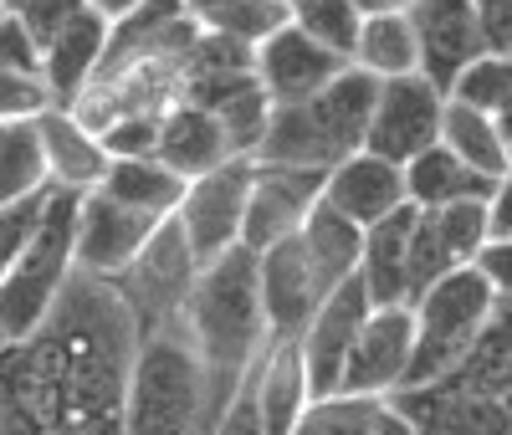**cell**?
<instances>
[{
    "label": "cell",
    "mask_w": 512,
    "mask_h": 435,
    "mask_svg": "<svg viewBox=\"0 0 512 435\" xmlns=\"http://www.w3.org/2000/svg\"><path fill=\"white\" fill-rule=\"evenodd\" d=\"M134 348L108 282L72 272L47 318L0 343V435H123Z\"/></svg>",
    "instance_id": "cell-1"
},
{
    "label": "cell",
    "mask_w": 512,
    "mask_h": 435,
    "mask_svg": "<svg viewBox=\"0 0 512 435\" xmlns=\"http://www.w3.org/2000/svg\"><path fill=\"white\" fill-rule=\"evenodd\" d=\"M185 333L195 343V359L205 374V420L200 435L216 425L236 384L267 348L262 297H256V256L246 246H231L226 256L205 261L195 272V287L185 297Z\"/></svg>",
    "instance_id": "cell-2"
},
{
    "label": "cell",
    "mask_w": 512,
    "mask_h": 435,
    "mask_svg": "<svg viewBox=\"0 0 512 435\" xmlns=\"http://www.w3.org/2000/svg\"><path fill=\"white\" fill-rule=\"evenodd\" d=\"M379 82L359 67H344L323 93L297 108H272L267 134L256 144V164H292V169H333L364 149V128Z\"/></svg>",
    "instance_id": "cell-3"
},
{
    "label": "cell",
    "mask_w": 512,
    "mask_h": 435,
    "mask_svg": "<svg viewBox=\"0 0 512 435\" xmlns=\"http://www.w3.org/2000/svg\"><path fill=\"white\" fill-rule=\"evenodd\" d=\"M205 420V374L185 318L139 338L128 364L123 435H200Z\"/></svg>",
    "instance_id": "cell-4"
},
{
    "label": "cell",
    "mask_w": 512,
    "mask_h": 435,
    "mask_svg": "<svg viewBox=\"0 0 512 435\" xmlns=\"http://www.w3.org/2000/svg\"><path fill=\"white\" fill-rule=\"evenodd\" d=\"M72 226H77V195L47 185L31 241L11 261V272L0 277V343L26 338L52 313L57 292L72 277Z\"/></svg>",
    "instance_id": "cell-5"
},
{
    "label": "cell",
    "mask_w": 512,
    "mask_h": 435,
    "mask_svg": "<svg viewBox=\"0 0 512 435\" xmlns=\"http://www.w3.org/2000/svg\"><path fill=\"white\" fill-rule=\"evenodd\" d=\"M502 308V297L472 272V267H456L446 272L436 287H425L415 302H410V364H405V379L400 389H415V384H431L441 379L461 354L466 343L482 333V323Z\"/></svg>",
    "instance_id": "cell-6"
},
{
    "label": "cell",
    "mask_w": 512,
    "mask_h": 435,
    "mask_svg": "<svg viewBox=\"0 0 512 435\" xmlns=\"http://www.w3.org/2000/svg\"><path fill=\"white\" fill-rule=\"evenodd\" d=\"M195 272H200V261L190 256L175 215H169V221H159V231L144 241V251L128 261L123 272L108 277V292L123 302V313L134 318V333L149 338V333L185 318V297L195 287Z\"/></svg>",
    "instance_id": "cell-7"
},
{
    "label": "cell",
    "mask_w": 512,
    "mask_h": 435,
    "mask_svg": "<svg viewBox=\"0 0 512 435\" xmlns=\"http://www.w3.org/2000/svg\"><path fill=\"white\" fill-rule=\"evenodd\" d=\"M441 108H446V98L420 72L379 82L369 128H364V154L405 169L415 154H425L441 139Z\"/></svg>",
    "instance_id": "cell-8"
},
{
    "label": "cell",
    "mask_w": 512,
    "mask_h": 435,
    "mask_svg": "<svg viewBox=\"0 0 512 435\" xmlns=\"http://www.w3.org/2000/svg\"><path fill=\"white\" fill-rule=\"evenodd\" d=\"M246 190H251V159H231L221 169L200 174L185 185L180 205H175V226L190 246V256L216 261L231 246H241V215H246Z\"/></svg>",
    "instance_id": "cell-9"
},
{
    "label": "cell",
    "mask_w": 512,
    "mask_h": 435,
    "mask_svg": "<svg viewBox=\"0 0 512 435\" xmlns=\"http://www.w3.org/2000/svg\"><path fill=\"white\" fill-rule=\"evenodd\" d=\"M323 200V169H292V164H256L251 159V190L241 215V246L262 256L267 246L297 236L308 210Z\"/></svg>",
    "instance_id": "cell-10"
},
{
    "label": "cell",
    "mask_w": 512,
    "mask_h": 435,
    "mask_svg": "<svg viewBox=\"0 0 512 435\" xmlns=\"http://www.w3.org/2000/svg\"><path fill=\"white\" fill-rule=\"evenodd\" d=\"M169 221V215H164ZM159 231L154 215H139L118 200H108L103 190L77 195V226H72V272L108 282L113 272H123L128 261L144 251V241Z\"/></svg>",
    "instance_id": "cell-11"
},
{
    "label": "cell",
    "mask_w": 512,
    "mask_h": 435,
    "mask_svg": "<svg viewBox=\"0 0 512 435\" xmlns=\"http://www.w3.org/2000/svg\"><path fill=\"white\" fill-rule=\"evenodd\" d=\"M349 62L323 52L318 41H308L303 31H297L292 21L277 26L267 41H256L251 47V72H256V87H262V98L272 108H297L308 103L313 93H323V87L344 72Z\"/></svg>",
    "instance_id": "cell-12"
},
{
    "label": "cell",
    "mask_w": 512,
    "mask_h": 435,
    "mask_svg": "<svg viewBox=\"0 0 512 435\" xmlns=\"http://www.w3.org/2000/svg\"><path fill=\"white\" fill-rule=\"evenodd\" d=\"M410 308H369V318L359 323L349 359L338 369V389L333 395H359V400H384L395 395L405 364H410Z\"/></svg>",
    "instance_id": "cell-13"
},
{
    "label": "cell",
    "mask_w": 512,
    "mask_h": 435,
    "mask_svg": "<svg viewBox=\"0 0 512 435\" xmlns=\"http://www.w3.org/2000/svg\"><path fill=\"white\" fill-rule=\"evenodd\" d=\"M256 297H262V323H267V343H287L308 328V318L318 313V302L328 297L318 272L308 267L297 236L267 246L256 256Z\"/></svg>",
    "instance_id": "cell-14"
},
{
    "label": "cell",
    "mask_w": 512,
    "mask_h": 435,
    "mask_svg": "<svg viewBox=\"0 0 512 435\" xmlns=\"http://www.w3.org/2000/svg\"><path fill=\"white\" fill-rule=\"evenodd\" d=\"M364 318H369V297L354 277L318 302L308 328L297 333V354H303V374H308V400H328L338 389V369H344L349 343H354Z\"/></svg>",
    "instance_id": "cell-15"
},
{
    "label": "cell",
    "mask_w": 512,
    "mask_h": 435,
    "mask_svg": "<svg viewBox=\"0 0 512 435\" xmlns=\"http://www.w3.org/2000/svg\"><path fill=\"white\" fill-rule=\"evenodd\" d=\"M410 435H507L512 420H507V400H477V395H461L446 379H431V384H415V389H395L384 395Z\"/></svg>",
    "instance_id": "cell-16"
},
{
    "label": "cell",
    "mask_w": 512,
    "mask_h": 435,
    "mask_svg": "<svg viewBox=\"0 0 512 435\" xmlns=\"http://www.w3.org/2000/svg\"><path fill=\"white\" fill-rule=\"evenodd\" d=\"M405 21H410V31H415L420 77L446 98L451 77L472 62V57H482L477 21H472V0H410Z\"/></svg>",
    "instance_id": "cell-17"
},
{
    "label": "cell",
    "mask_w": 512,
    "mask_h": 435,
    "mask_svg": "<svg viewBox=\"0 0 512 435\" xmlns=\"http://www.w3.org/2000/svg\"><path fill=\"white\" fill-rule=\"evenodd\" d=\"M318 205L344 215L349 226L369 231V226L384 221V215H395L405 205V180H400L395 164H384V159L359 149V154H349L344 164H333L323 174V200Z\"/></svg>",
    "instance_id": "cell-18"
},
{
    "label": "cell",
    "mask_w": 512,
    "mask_h": 435,
    "mask_svg": "<svg viewBox=\"0 0 512 435\" xmlns=\"http://www.w3.org/2000/svg\"><path fill=\"white\" fill-rule=\"evenodd\" d=\"M108 47V21L93 11V6H82L47 47H41V87H47V98L52 108H72L82 98V87H88L98 57Z\"/></svg>",
    "instance_id": "cell-19"
},
{
    "label": "cell",
    "mask_w": 512,
    "mask_h": 435,
    "mask_svg": "<svg viewBox=\"0 0 512 435\" xmlns=\"http://www.w3.org/2000/svg\"><path fill=\"white\" fill-rule=\"evenodd\" d=\"M36 139H41V164H47V185L52 190H72L88 195L103 185L108 174V154L98 144V134H88L72 113L47 108L36 118Z\"/></svg>",
    "instance_id": "cell-20"
},
{
    "label": "cell",
    "mask_w": 512,
    "mask_h": 435,
    "mask_svg": "<svg viewBox=\"0 0 512 435\" xmlns=\"http://www.w3.org/2000/svg\"><path fill=\"white\" fill-rule=\"evenodd\" d=\"M154 159L175 174V180H200V174L231 164V144L221 134V123L210 118L205 108H190V103H175L164 118H159V134H154Z\"/></svg>",
    "instance_id": "cell-21"
},
{
    "label": "cell",
    "mask_w": 512,
    "mask_h": 435,
    "mask_svg": "<svg viewBox=\"0 0 512 435\" xmlns=\"http://www.w3.org/2000/svg\"><path fill=\"white\" fill-rule=\"evenodd\" d=\"M251 400L256 415H262L267 435H292L297 415H303L308 400V374H303V354H297V338L287 343H267L251 364Z\"/></svg>",
    "instance_id": "cell-22"
},
{
    "label": "cell",
    "mask_w": 512,
    "mask_h": 435,
    "mask_svg": "<svg viewBox=\"0 0 512 435\" xmlns=\"http://www.w3.org/2000/svg\"><path fill=\"white\" fill-rule=\"evenodd\" d=\"M410 221H415V210L400 205L395 215H384L379 226L364 231L354 282L364 287L369 308H410L405 302V236H410Z\"/></svg>",
    "instance_id": "cell-23"
},
{
    "label": "cell",
    "mask_w": 512,
    "mask_h": 435,
    "mask_svg": "<svg viewBox=\"0 0 512 435\" xmlns=\"http://www.w3.org/2000/svg\"><path fill=\"white\" fill-rule=\"evenodd\" d=\"M400 180H405V205L410 210H446L456 200H487L502 180H482V174H472L456 154H446L441 144H431L425 154H415L405 169H400Z\"/></svg>",
    "instance_id": "cell-24"
},
{
    "label": "cell",
    "mask_w": 512,
    "mask_h": 435,
    "mask_svg": "<svg viewBox=\"0 0 512 435\" xmlns=\"http://www.w3.org/2000/svg\"><path fill=\"white\" fill-rule=\"evenodd\" d=\"M451 389L461 395H477V400H507V384H512V333H507V302L482 323V333L466 343V354L441 374Z\"/></svg>",
    "instance_id": "cell-25"
},
{
    "label": "cell",
    "mask_w": 512,
    "mask_h": 435,
    "mask_svg": "<svg viewBox=\"0 0 512 435\" xmlns=\"http://www.w3.org/2000/svg\"><path fill=\"white\" fill-rule=\"evenodd\" d=\"M297 246H303L308 267L318 272L323 292L344 287L354 272H359V246H364V231L349 226L344 215H333L328 205H313L308 221L297 226Z\"/></svg>",
    "instance_id": "cell-26"
},
{
    "label": "cell",
    "mask_w": 512,
    "mask_h": 435,
    "mask_svg": "<svg viewBox=\"0 0 512 435\" xmlns=\"http://www.w3.org/2000/svg\"><path fill=\"white\" fill-rule=\"evenodd\" d=\"M446 154H456L472 174L482 180H507V118H482V113H466L456 103L441 108V139Z\"/></svg>",
    "instance_id": "cell-27"
},
{
    "label": "cell",
    "mask_w": 512,
    "mask_h": 435,
    "mask_svg": "<svg viewBox=\"0 0 512 435\" xmlns=\"http://www.w3.org/2000/svg\"><path fill=\"white\" fill-rule=\"evenodd\" d=\"M349 67L369 72L374 82H390V77H410V72H420L415 31H410L405 11L364 16V21H359V36H354V52H349Z\"/></svg>",
    "instance_id": "cell-28"
},
{
    "label": "cell",
    "mask_w": 512,
    "mask_h": 435,
    "mask_svg": "<svg viewBox=\"0 0 512 435\" xmlns=\"http://www.w3.org/2000/svg\"><path fill=\"white\" fill-rule=\"evenodd\" d=\"M98 190L108 200L128 205V210L164 221V215H175V205L185 195V180H175L159 159H108V174H103Z\"/></svg>",
    "instance_id": "cell-29"
},
{
    "label": "cell",
    "mask_w": 512,
    "mask_h": 435,
    "mask_svg": "<svg viewBox=\"0 0 512 435\" xmlns=\"http://www.w3.org/2000/svg\"><path fill=\"white\" fill-rule=\"evenodd\" d=\"M180 11L205 36H226L241 47H256L277 26H287V0H180Z\"/></svg>",
    "instance_id": "cell-30"
},
{
    "label": "cell",
    "mask_w": 512,
    "mask_h": 435,
    "mask_svg": "<svg viewBox=\"0 0 512 435\" xmlns=\"http://www.w3.org/2000/svg\"><path fill=\"white\" fill-rule=\"evenodd\" d=\"M446 103L466 108V113H482V118H507L512 108V62L507 57H472L446 87Z\"/></svg>",
    "instance_id": "cell-31"
},
{
    "label": "cell",
    "mask_w": 512,
    "mask_h": 435,
    "mask_svg": "<svg viewBox=\"0 0 512 435\" xmlns=\"http://www.w3.org/2000/svg\"><path fill=\"white\" fill-rule=\"evenodd\" d=\"M47 190V164H41L36 118L31 123H0V205H16L26 195Z\"/></svg>",
    "instance_id": "cell-32"
},
{
    "label": "cell",
    "mask_w": 512,
    "mask_h": 435,
    "mask_svg": "<svg viewBox=\"0 0 512 435\" xmlns=\"http://www.w3.org/2000/svg\"><path fill=\"white\" fill-rule=\"evenodd\" d=\"M287 21L303 31L308 41H318L323 52H333V57L349 62L364 16L354 11V0H297V6H287Z\"/></svg>",
    "instance_id": "cell-33"
},
{
    "label": "cell",
    "mask_w": 512,
    "mask_h": 435,
    "mask_svg": "<svg viewBox=\"0 0 512 435\" xmlns=\"http://www.w3.org/2000/svg\"><path fill=\"white\" fill-rule=\"evenodd\" d=\"M446 272H456V261L446 256L436 226H431V215L415 210V221H410V236H405V302H415L425 287H436Z\"/></svg>",
    "instance_id": "cell-34"
},
{
    "label": "cell",
    "mask_w": 512,
    "mask_h": 435,
    "mask_svg": "<svg viewBox=\"0 0 512 435\" xmlns=\"http://www.w3.org/2000/svg\"><path fill=\"white\" fill-rule=\"evenodd\" d=\"M431 226L456 267H472V256L492 241L487 236V200H456L446 210H431Z\"/></svg>",
    "instance_id": "cell-35"
},
{
    "label": "cell",
    "mask_w": 512,
    "mask_h": 435,
    "mask_svg": "<svg viewBox=\"0 0 512 435\" xmlns=\"http://www.w3.org/2000/svg\"><path fill=\"white\" fill-rule=\"evenodd\" d=\"M379 405H384V400H359V395H328V400H313L303 415H297L292 435H369Z\"/></svg>",
    "instance_id": "cell-36"
},
{
    "label": "cell",
    "mask_w": 512,
    "mask_h": 435,
    "mask_svg": "<svg viewBox=\"0 0 512 435\" xmlns=\"http://www.w3.org/2000/svg\"><path fill=\"white\" fill-rule=\"evenodd\" d=\"M88 6V0H6L0 11H11L16 21H21V31L36 41V47H47V41Z\"/></svg>",
    "instance_id": "cell-37"
},
{
    "label": "cell",
    "mask_w": 512,
    "mask_h": 435,
    "mask_svg": "<svg viewBox=\"0 0 512 435\" xmlns=\"http://www.w3.org/2000/svg\"><path fill=\"white\" fill-rule=\"evenodd\" d=\"M41 200H47V190H41V195H26V200H16V205H0V277L11 272V261H16L21 246L31 241L36 215H41Z\"/></svg>",
    "instance_id": "cell-38"
},
{
    "label": "cell",
    "mask_w": 512,
    "mask_h": 435,
    "mask_svg": "<svg viewBox=\"0 0 512 435\" xmlns=\"http://www.w3.org/2000/svg\"><path fill=\"white\" fill-rule=\"evenodd\" d=\"M52 108L47 87H41V77H11L0 72V123H31Z\"/></svg>",
    "instance_id": "cell-39"
},
{
    "label": "cell",
    "mask_w": 512,
    "mask_h": 435,
    "mask_svg": "<svg viewBox=\"0 0 512 435\" xmlns=\"http://www.w3.org/2000/svg\"><path fill=\"white\" fill-rule=\"evenodd\" d=\"M0 72L11 77H41V47L21 31L11 11H0Z\"/></svg>",
    "instance_id": "cell-40"
},
{
    "label": "cell",
    "mask_w": 512,
    "mask_h": 435,
    "mask_svg": "<svg viewBox=\"0 0 512 435\" xmlns=\"http://www.w3.org/2000/svg\"><path fill=\"white\" fill-rule=\"evenodd\" d=\"M472 21H477V41L487 57L512 52V0H472Z\"/></svg>",
    "instance_id": "cell-41"
},
{
    "label": "cell",
    "mask_w": 512,
    "mask_h": 435,
    "mask_svg": "<svg viewBox=\"0 0 512 435\" xmlns=\"http://www.w3.org/2000/svg\"><path fill=\"white\" fill-rule=\"evenodd\" d=\"M205 435H267L262 415H256V400H251V369H246V379L236 384V395L226 400V410L216 415V425H210Z\"/></svg>",
    "instance_id": "cell-42"
},
{
    "label": "cell",
    "mask_w": 512,
    "mask_h": 435,
    "mask_svg": "<svg viewBox=\"0 0 512 435\" xmlns=\"http://www.w3.org/2000/svg\"><path fill=\"white\" fill-rule=\"evenodd\" d=\"M472 272L507 302V292H512V241H487V246L472 256Z\"/></svg>",
    "instance_id": "cell-43"
},
{
    "label": "cell",
    "mask_w": 512,
    "mask_h": 435,
    "mask_svg": "<svg viewBox=\"0 0 512 435\" xmlns=\"http://www.w3.org/2000/svg\"><path fill=\"white\" fill-rule=\"evenodd\" d=\"M487 236L492 241H507L512 236V185L507 180L487 195Z\"/></svg>",
    "instance_id": "cell-44"
},
{
    "label": "cell",
    "mask_w": 512,
    "mask_h": 435,
    "mask_svg": "<svg viewBox=\"0 0 512 435\" xmlns=\"http://www.w3.org/2000/svg\"><path fill=\"white\" fill-rule=\"evenodd\" d=\"M369 435H410V425L390 410V405H379V415H374V425H369Z\"/></svg>",
    "instance_id": "cell-45"
},
{
    "label": "cell",
    "mask_w": 512,
    "mask_h": 435,
    "mask_svg": "<svg viewBox=\"0 0 512 435\" xmlns=\"http://www.w3.org/2000/svg\"><path fill=\"white\" fill-rule=\"evenodd\" d=\"M88 6L103 16V21H123L128 11H139L144 6V0H88Z\"/></svg>",
    "instance_id": "cell-46"
},
{
    "label": "cell",
    "mask_w": 512,
    "mask_h": 435,
    "mask_svg": "<svg viewBox=\"0 0 512 435\" xmlns=\"http://www.w3.org/2000/svg\"><path fill=\"white\" fill-rule=\"evenodd\" d=\"M359 16H384V11H410V0H354Z\"/></svg>",
    "instance_id": "cell-47"
},
{
    "label": "cell",
    "mask_w": 512,
    "mask_h": 435,
    "mask_svg": "<svg viewBox=\"0 0 512 435\" xmlns=\"http://www.w3.org/2000/svg\"><path fill=\"white\" fill-rule=\"evenodd\" d=\"M287 6H297V0H287Z\"/></svg>",
    "instance_id": "cell-48"
},
{
    "label": "cell",
    "mask_w": 512,
    "mask_h": 435,
    "mask_svg": "<svg viewBox=\"0 0 512 435\" xmlns=\"http://www.w3.org/2000/svg\"><path fill=\"white\" fill-rule=\"evenodd\" d=\"M0 6H6V0H0Z\"/></svg>",
    "instance_id": "cell-49"
}]
</instances>
